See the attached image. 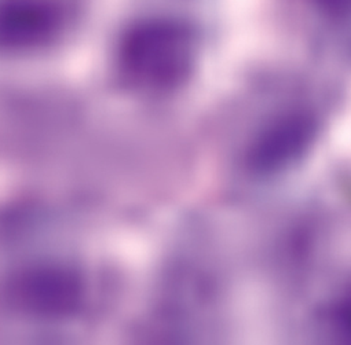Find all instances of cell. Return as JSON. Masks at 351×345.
<instances>
[{"instance_id": "1", "label": "cell", "mask_w": 351, "mask_h": 345, "mask_svg": "<svg viewBox=\"0 0 351 345\" xmlns=\"http://www.w3.org/2000/svg\"><path fill=\"white\" fill-rule=\"evenodd\" d=\"M197 49V36L188 23L168 16L141 17L117 38L116 68L135 90L167 92L189 80Z\"/></svg>"}, {"instance_id": "2", "label": "cell", "mask_w": 351, "mask_h": 345, "mask_svg": "<svg viewBox=\"0 0 351 345\" xmlns=\"http://www.w3.org/2000/svg\"><path fill=\"white\" fill-rule=\"evenodd\" d=\"M94 0H0V54L57 46L91 16Z\"/></svg>"}, {"instance_id": "3", "label": "cell", "mask_w": 351, "mask_h": 345, "mask_svg": "<svg viewBox=\"0 0 351 345\" xmlns=\"http://www.w3.org/2000/svg\"><path fill=\"white\" fill-rule=\"evenodd\" d=\"M310 120L302 113L289 116L277 123L255 151V159L259 166L270 168L293 157L306 143L310 133Z\"/></svg>"}, {"instance_id": "4", "label": "cell", "mask_w": 351, "mask_h": 345, "mask_svg": "<svg viewBox=\"0 0 351 345\" xmlns=\"http://www.w3.org/2000/svg\"><path fill=\"white\" fill-rule=\"evenodd\" d=\"M321 16L332 20H351V0H306Z\"/></svg>"}, {"instance_id": "5", "label": "cell", "mask_w": 351, "mask_h": 345, "mask_svg": "<svg viewBox=\"0 0 351 345\" xmlns=\"http://www.w3.org/2000/svg\"><path fill=\"white\" fill-rule=\"evenodd\" d=\"M332 319L336 330L347 338H351V289L336 304Z\"/></svg>"}]
</instances>
